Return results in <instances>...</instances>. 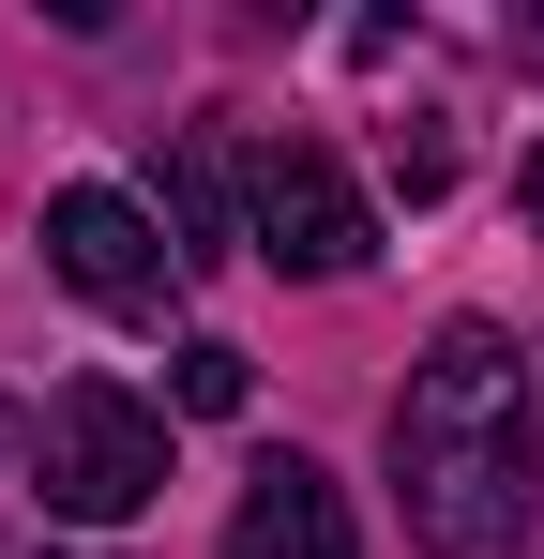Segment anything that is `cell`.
Wrapping results in <instances>:
<instances>
[{
	"mask_svg": "<svg viewBox=\"0 0 544 559\" xmlns=\"http://www.w3.org/2000/svg\"><path fill=\"white\" fill-rule=\"evenodd\" d=\"M530 468H544V408H530V348L499 318H439V348L393 393V514L424 559H515L530 545Z\"/></svg>",
	"mask_w": 544,
	"mask_h": 559,
	"instance_id": "cell-1",
	"label": "cell"
},
{
	"mask_svg": "<svg viewBox=\"0 0 544 559\" xmlns=\"http://www.w3.org/2000/svg\"><path fill=\"white\" fill-rule=\"evenodd\" d=\"M31 499L61 530H121L167 499V408H137L121 378H61L46 393V439H31Z\"/></svg>",
	"mask_w": 544,
	"mask_h": 559,
	"instance_id": "cell-2",
	"label": "cell"
},
{
	"mask_svg": "<svg viewBox=\"0 0 544 559\" xmlns=\"http://www.w3.org/2000/svg\"><path fill=\"white\" fill-rule=\"evenodd\" d=\"M243 393H258V364H243L227 333H181V364H167V408H197V424H227Z\"/></svg>",
	"mask_w": 544,
	"mask_h": 559,
	"instance_id": "cell-7",
	"label": "cell"
},
{
	"mask_svg": "<svg viewBox=\"0 0 544 559\" xmlns=\"http://www.w3.org/2000/svg\"><path fill=\"white\" fill-rule=\"evenodd\" d=\"M227 559H363L348 484H333L318 454H258L243 499H227Z\"/></svg>",
	"mask_w": 544,
	"mask_h": 559,
	"instance_id": "cell-5",
	"label": "cell"
},
{
	"mask_svg": "<svg viewBox=\"0 0 544 559\" xmlns=\"http://www.w3.org/2000/svg\"><path fill=\"white\" fill-rule=\"evenodd\" d=\"M515 212H530V242H544V152H530V167H515Z\"/></svg>",
	"mask_w": 544,
	"mask_h": 559,
	"instance_id": "cell-9",
	"label": "cell"
},
{
	"mask_svg": "<svg viewBox=\"0 0 544 559\" xmlns=\"http://www.w3.org/2000/svg\"><path fill=\"white\" fill-rule=\"evenodd\" d=\"M243 242H258L272 273H303V287H333L378 258V212H363V182L318 152V136H272L258 167H243Z\"/></svg>",
	"mask_w": 544,
	"mask_h": 559,
	"instance_id": "cell-3",
	"label": "cell"
},
{
	"mask_svg": "<svg viewBox=\"0 0 544 559\" xmlns=\"http://www.w3.org/2000/svg\"><path fill=\"white\" fill-rule=\"evenodd\" d=\"M393 182H409V212L453 182V121H439V106H424V121H393Z\"/></svg>",
	"mask_w": 544,
	"mask_h": 559,
	"instance_id": "cell-8",
	"label": "cell"
},
{
	"mask_svg": "<svg viewBox=\"0 0 544 559\" xmlns=\"http://www.w3.org/2000/svg\"><path fill=\"white\" fill-rule=\"evenodd\" d=\"M46 273L76 287V302H106V318H167L181 302V242L121 182H61L46 197Z\"/></svg>",
	"mask_w": 544,
	"mask_h": 559,
	"instance_id": "cell-4",
	"label": "cell"
},
{
	"mask_svg": "<svg viewBox=\"0 0 544 559\" xmlns=\"http://www.w3.org/2000/svg\"><path fill=\"white\" fill-rule=\"evenodd\" d=\"M152 227L181 242V273H212V258H227V167H212V136H181L167 167H152Z\"/></svg>",
	"mask_w": 544,
	"mask_h": 559,
	"instance_id": "cell-6",
	"label": "cell"
},
{
	"mask_svg": "<svg viewBox=\"0 0 544 559\" xmlns=\"http://www.w3.org/2000/svg\"><path fill=\"white\" fill-rule=\"evenodd\" d=\"M31 439H46V424H31V408H0V468H15V454H31Z\"/></svg>",
	"mask_w": 544,
	"mask_h": 559,
	"instance_id": "cell-10",
	"label": "cell"
}]
</instances>
